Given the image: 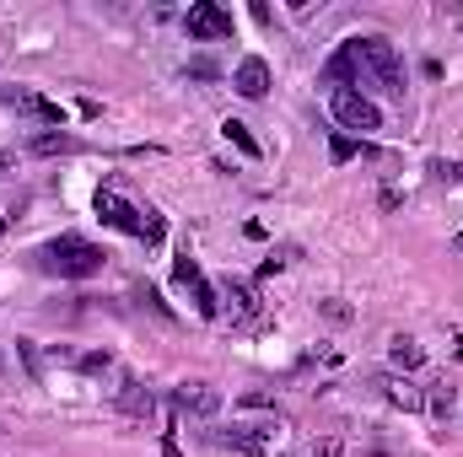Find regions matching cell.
<instances>
[{
	"instance_id": "cell-2",
	"label": "cell",
	"mask_w": 463,
	"mask_h": 457,
	"mask_svg": "<svg viewBox=\"0 0 463 457\" xmlns=\"http://www.w3.org/2000/svg\"><path fill=\"white\" fill-rule=\"evenodd\" d=\"M43 269L49 275H60V280H87V275H98L103 269V247L98 242H87V237H76V231H65V237H54V242H43Z\"/></svg>"
},
{
	"instance_id": "cell-21",
	"label": "cell",
	"mask_w": 463,
	"mask_h": 457,
	"mask_svg": "<svg viewBox=\"0 0 463 457\" xmlns=\"http://www.w3.org/2000/svg\"><path fill=\"white\" fill-rule=\"evenodd\" d=\"M324 312H329L335 323H345V318H350V307H345V302H340V296H329V302H324Z\"/></svg>"
},
{
	"instance_id": "cell-11",
	"label": "cell",
	"mask_w": 463,
	"mask_h": 457,
	"mask_svg": "<svg viewBox=\"0 0 463 457\" xmlns=\"http://www.w3.org/2000/svg\"><path fill=\"white\" fill-rule=\"evenodd\" d=\"M178 409H194V415H216L222 409V393L211 382H184L178 387Z\"/></svg>"
},
{
	"instance_id": "cell-20",
	"label": "cell",
	"mask_w": 463,
	"mask_h": 457,
	"mask_svg": "<svg viewBox=\"0 0 463 457\" xmlns=\"http://www.w3.org/2000/svg\"><path fill=\"white\" fill-rule=\"evenodd\" d=\"M329 151H335V162H350V156H355V151H361V145H355V140H345V135H340V140H335V145H329Z\"/></svg>"
},
{
	"instance_id": "cell-19",
	"label": "cell",
	"mask_w": 463,
	"mask_h": 457,
	"mask_svg": "<svg viewBox=\"0 0 463 457\" xmlns=\"http://www.w3.org/2000/svg\"><path fill=\"white\" fill-rule=\"evenodd\" d=\"M431 173H437L442 183H463V162H431Z\"/></svg>"
},
{
	"instance_id": "cell-17",
	"label": "cell",
	"mask_w": 463,
	"mask_h": 457,
	"mask_svg": "<svg viewBox=\"0 0 463 457\" xmlns=\"http://www.w3.org/2000/svg\"><path fill=\"white\" fill-rule=\"evenodd\" d=\"M453 398H458V393H453L448 382H437V393H431L426 404H431V415H453Z\"/></svg>"
},
{
	"instance_id": "cell-13",
	"label": "cell",
	"mask_w": 463,
	"mask_h": 457,
	"mask_svg": "<svg viewBox=\"0 0 463 457\" xmlns=\"http://www.w3.org/2000/svg\"><path fill=\"white\" fill-rule=\"evenodd\" d=\"M222 135H227V140L237 145V151H242V156H253V162L264 156V151H259V140L248 135V124H242V118H227V124H222Z\"/></svg>"
},
{
	"instance_id": "cell-24",
	"label": "cell",
	"mask_w": 463,
	"mask_h": 457,
	"mask_svg": "<svg viewBox=\"0 0 463 457\" xmlns=\"http://www.w3.org/2000/svg\"><path fill=\"white\" fill-rule=\"evenodd\" d=\"M0 237H5V216H0Z\"/></svg>"
},
{
	"instance_id": "cell-3",
	"label": "cell",
	"mask_w": 463,
	"mask_h": 457,
	"mask_svg": "<svg viewBox=\"0 0 463 457\" xmlns=\"http://www.w3.org/2000/svg\"><path fill=\"white\" fill-rule=\"evenodd\" d=\"M335 118H340L345 129H361V135L383 129V114H377V103H372L366 92H355V87H335Z\"/></svg>"
},
{
	"instance_id": "cell-16",
	"label": "cell",
	"mask_w": 463,
	"mask_h": 457,
	"mask_svg": "<svg viewBox=\"0 0 463 457\" xmlns=\"http://www.w3.org/2000/svg\"><path fill=\"white\" fill-rule=\"evenodd\" d=\"M340 452H345V442L340 436H324V442H307L297 457H340Z\"/></svg>"
},
{
	"instance_id": "cell-7",
	"label": "cell",
	"mask_w": 463,
	"mask_h": 457,
	"mask_svg": "<svg viewBox=\"0 0 463 457\" xmlns=\"http://www.w3.org/2000/svg\"><path fill=\"white\" fill-rule=\"evenodd\" d=\"M377 387H383V398L393 404V409H404V415H415V409H426V393L410 382V377H399V371H388V377H377Z\"/></svg>"
},
{
	"instance_id": "cell-14",
	"label": "cell",
	"mask_w": 463,
	"mask_h": 457,
	"mask_svg": "<svg viewBox=\"0 0 463 457\" xmlns=\"http://www.w3.org/2000/svg\"><path fill=\"white\" fill-rule=\"evenodd\" d=\"M71 145H76V140H71L65 129H60V135H54V129H43V135H33V151H38V156H54V151H71Z\"/></svg>"
},
{
	"instance_id": "cell-23",
	"label": "cell",
	"mask_w": 463,
	"mask_h": 457,
	"mask_svg": "<svg viewBox=\"0 0 463 457\" xmlns=\"http://www.w3.org/2000/svg\"><path fill=\"white\" fill-rule=\"evenodd\" d=\"M453 247H458V253H463V231H458V237H453Z\"/></svg>"
},
{
	"instance_id": "cell-10",
	"label": "cell",
	"mask_w": 463,
	"mask_h": 457,
	"mask_svg": "<svg viewBox=\"0 0 463 457\" xmlns=\"http://www.w3.org/2000/svg\"><path fill=\"white\" fill-rule=\"evenodd\" d=\"M222 442H232V447H242V452H253V457H264L269 442H275V425H232Z\"/></svg>"
},
{
	"instance_id": "cell-6",
	"label": "cell",
	"mask_w": 463,
	"mask_h": 457,
	"mask_svg": "<svg viewBox=\"0 0 463 457\" xmlns=\"http://www.w3.org/2000/svg\"><path fill=\"white\" fill-rule=\"evenodd\" d=\"M173 275H178V285H189V291H194V307H200V318H222V291H216V285L200 275V264H194L189 253L173 264Z\"/></svg>"
},
{
	"instance_id": "cell-15",
	"label": "cell",
	"mask_w": 463,
	"mask_h": 457,
	"mask_svg": "<svg viewBox=\"0 0 463 457\" xmlns=\"http://www.w3.org/2000/svg\"><path fill=\"white\" fill-rule=\"evenodd\" d=\"M22 108H27V114L33 118H43V124H60V103H49V98H22Z\"/></svg>"
},
{
	"instance_id": "cell-9",
	"label": "cell",
	"mask_w": 463,
	"mask_h": 457,
	"mask_svg": "<svg viewBox=\"0 0 463 457\" xmlns=\"http://www.w3.org/2000/svg\"><path fill=\"white\" fill-rule=\"evenodd\" d=\"M232 87H237L242 98H264V92H269V65L248 54V60L237 65V76H232Z\"/></svg>"
},
{
	"instance_id": "cell-1",
	"label": "cell",
	"mask_w": 463,
	"mask_h": 457,
	"mask_svg": "<svg viewBox=\"0 0 463 457\" xmlns=\"http://www.w3.org/2000/svg\"><path fill=\"white\" fill-rule=\"evenodd\" d=\"M345 49H350V60H355V76L361 81L383 87L388 98H404V60H399V49L388 38H355Z\"/></svg>"
},
{
	"instance_id": "cell-8",
	"label": "cell",
	"mask_w": 463,
	"mask_h": 457,
	"mask_svg": "<svg viewBox=\"0 0 463 457\" xmlns=\"http://www.w3.org/2000/svg\"><path fill=\"white\" fill-rule=\"evenodd\" d=\"M222 302L232 307L237 323H253V318H259V291H253L248 280H227V285H222Z\"/></svg>"
},
{
	"instance_id": "cell-18",
	"label": "cell",
	"mask_w": 463,
	"mask_h": 457,
	"mask_svg": "<svg viewBox=\"0 0 463 457\" xmlns=\"http://www.w3.org/2000/svg\"><path fill=\"white\" fill-rule=\"evenodd\" d=\"M162 237H167V221H162V216H156V210H146V242H151V247H156V242H162Z\"/></svg>"
},
{
	"instance_id": "cell-22",
	"label": "cell",
	"mask_w": 463,
	"mask_h": 457,
	"mask_svg": "<svg viewBox=\"0 0 463 457\" xmlns=\"http://www.w3.org/2000/svg\"><path fill=\"white\" fill-rule=\"evenodd\" d=\"M0 173H16V156L11 151H0Z\"/></svg>"
},
{
	"instance_id": "cell-5",
	"label": "cell",
	"mask_w": 463,
	"mask_h": 457,
	"mask_svg": "<svg viewBox=\"0 0 463 457\" xmlns=\"http://www.w3.org/2000/svg\"><path fill=\"white\" fill-rule=\"evenodd\" d=\"M184 27H189V38H200V43H216V38H232V11H222L216 0H200V5H189Z\"/></svg>"
},
{
	"instance_id": "cell-12",
	"label": "cell",
	"mask_w": 463,
	"mask_h": 457,
	"mask_svg": "<svg viewBox=\"0 0 463 457\" xmlns=\"http://www.w3.org/2000/svg\"><path fill=\"white\" fill-rule=\"evenodd\" d=\"M388 360H393V371H415L426 360V350H420V340H410V334H393L388 340Z\"/></svg>"
},
{
	"instance_id": "cell-4",
	"label": "cell",
	"mask_w": 463,
	"mask_h": 457,
	"mask_svg": "<svg viewBox=\"0 0 463 457\" xmlns=\"http://www.w3.org/2000/svg\"><path fill=\"white\" fill-rule=\"evenodd\" d=\"M98 216H103V221H109L114 231L146 237V210H140V205H129V200L118 194L114 183H109V189H98Z\"/></svg>"
}]
</instances>
